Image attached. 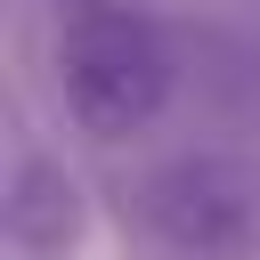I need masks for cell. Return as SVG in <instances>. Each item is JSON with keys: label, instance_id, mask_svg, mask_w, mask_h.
I'll use <instances>...</instances> for the list:
<instances>
[{"label": "cell", "instance_id": "6da1fadb", "mask_svg": "<svg viewBox=\"0 0 260 260\" xmlns=\"http://www.w3.org/2000/svg\"><path fill=\"white\" fill-rule=\"evenodd\" d=\"M57 98L73 114V130H89L98 146L138 138L171 106V49H162L154 16L130 8V0L65 8V32H57Z\"/></svg>", "mask_w": 260, "mask_h": 260}, {"label": "cell", "instance_id": "7a4b0ae2", "mask_svg": "<svg viewBox=\"0 0 260 260\" xmlns=\"http://www.w3.org/2000/svg\"><path fill=\"white\" fill-rule=\"evenodd\" d=\"M130 211L171 260H244L260 236V171L236 154H179L138 179Z\"/></svg>", "mask_w": 260, "mask_h": 260}, {"label": "cell", "instance_id": "3957f363", "mask_svg": "<svg viewBox=\"0 0 260 260\" xmlns=\"http://www.w3.org/2000/svg\"><path fill=\"white\" fill-rule=\"evenodd\" d=\"M8 244L24 260H57L81 244V187L49 162V154H24L16 162V187H8Z\"/></svg>", "mask_w": 260, "mask_h": 260}, {"label": "cell", "instance_id": "277c9868", "mask_svg": "<svg viewBox=\"0 0 260 260\" xmlns=\"http://www.w3.org/2000/svg\"><path fill=\"white\" fill-rule=\"evenodd\" d=\"M57 8H89V0H57Z\"/></svg>", "mask_w": 260, "mask_h": 260}]
</instances>
